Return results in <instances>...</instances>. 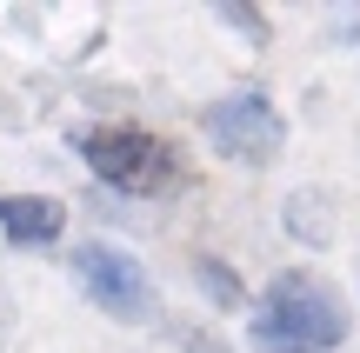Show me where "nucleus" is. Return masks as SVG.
Segmentation results:
<instances>
[{"label":"nucleus","instance_id":"f257e3e1","mask_svg":"<svg viewBox=\"0 0 360 353\" xmlns=\"http://www.w3.org/2000/svg\"><path fill=\"white\" fill-rule=\"evenodd\" d=\"M347 340V300L314 267H281L254 300V347L260 353H334Z\"/></svg>","mask_w":360,"mask_h":353},{"label":"nucleus","instance_id":"f03ea898","mask_svg":"<svg viewBox=\"0 0 360 353\" xmlns=\"http://www.w3.org/2000/svg\"><path fill=\"white\" fill-rule=\"evenodd\" d=\"M67 140H74V154L87 160L94 180L114 187V194H127V200L174 194V187L187 180V167H180V147L167 140V133H154V127L107 120V127H74Z\"/></svg>","mask_w":360,"mask_h":353},{"label":"nucleus","instance_id":"7ed1b4c3","mask_svg":"<svg viewBox=\"0 0 360 353\" xmlns=\"http://www.w3.org/2000/svg\"><path fill=\"white\" fill-rule=\"evenodd\" d=\"M74 280L107 320H154V280L134 260L127 247H107V240H80L74 247Z\"/></svg>","mask_w":360,"mask_h":353},{"label":"nucleus","instance_id":"20e7f679","mask_svg":"<svg viewBox=\"0 0 360 353\" xmlns=\"http://www.w3.org/2000/svg\"><path fill=\"white\" fill-rule=\"evenodd\" d=\"M207 140H214L227 160L267 167V160L281 154V140H287V120H281V107H274L267 93L247 87V93H227V100L207 107Z\"/></svg>","mask_w":360,"mask_h":353},{"label":"nucleus","instance_id":"39448f33","mask_svg":"<svg viewBox=\"0 0 360 353\" xmlns=\"http://www.w3.org/2000/svg\"><path fill=\"white\" fill-rule=\"evenodd\" d=\"M67 227V207L53 194H0V234L13 247H53Z\"/></svg>","mask_w":360,"mask_h":353},{"label":"nucleus","instance_id":"423d86ee","mask_svg":"<svg viewBox=\"0 0 360 353\" xmlns=\"http://www.w3.org/2000/svg\"><path fill=\"white\" fill-rule=\"evenodd\" d=\"M193 280H200V287H207V300H214V307H227V314L247 300L240 274H233V267L220 260V253H200V260H193Z\"/></svg>","mask_w":360,"mask_h":353},{"label":"nucleus","instance_id":"0eeeda50","mask_svg":"<svg viewBox=\"0 0 360 353\" xmlns=\"http://www.w3.org/2000/svg\"><path fill=\"white\" fill-rule=\"evenodd\" d=\"M220 20L240 27V34H260V13H247V7H220Z\"/></svg>","mask_w":360,"mask_h":353}]
</instances>
